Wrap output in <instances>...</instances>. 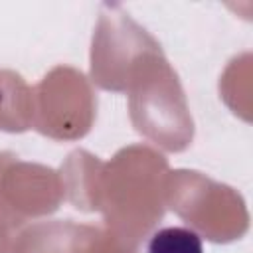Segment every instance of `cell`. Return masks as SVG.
<instances>
[{
    "label": "cell",
    "mask_w": 253,
    "mask_h": 253,
    "mask_svg": "<svg viewBox=\"0 0 253 253\" xmlns=\"http://www.w3.org/2000/svg\"><path fill=\"white\" fill-rule=\"evenodd\" d=\"M148 253H204L202 239L188 227H164L148 243Z\"/></svg>",
    "instance_id": "1"
}]
</instances>
